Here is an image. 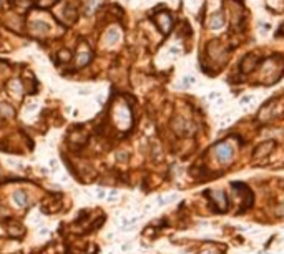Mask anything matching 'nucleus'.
<instances>
[{
    "instance_id": "7ed1b4c3",
    "label": "nucleus",
    "mask_w": 284,
    "mask_h": 254,
    "mask_svg": "<svg viewBox=\"0 0 284 254\" xmlns=\"http://www.w3.org/2000/svg\"><path fill=\"white\" fill-rule=\"evenodd\" d=\"M272 146H274V143H272V141L263 143V145H261V146L254 151V156H263V154H268V153L272 150Z\"/></svg>"
},
{
    "instance_id": "f03ea898",
    "label": "nucleus",
    "mask_w": 284,
    "mask_h": 254,
    "mask_svg": "<svg viewBox=\"0 0 284 254\" xmlns=\"http://www.w3.org/2000/svg\"><path fill=\"white\" fill-rule=\"evenodd\" d=\"M156 22H158V25H160L161 32H165V33L169 32V28H171V24H173L171 17H169L168 13H165V12L156 15Z\"/></svg>"
},
{
    "instance_id": "f257e3e1",
    "label": "nucleus",
    "mask_w": 284,
    "mask_h": 254,
    "mask_svg": "<svg viewBox=\"0 0 284 254\" xmlns=\"http://www.w3.org/2000/svg\"><path fill=\"white\" fill-rule=\"evenodd\" d=\"M214 151H216V158L221 163H228L233 158V146L229 143H218L214 146Z\"/></svg>"
},
{
    "instance_id": "20e7f679",
    "label": "nucleus",
    "mask_w": 284,
    "mask_h": 254,
    "mask_svg": "<svg viewBox=\"0 0 284 254\" xmlns=\"http://www.w3.org/2000/svg\"><path fill=\"white\" fill-rule=\"evenodd\" d=\"M209 28H221L223 27V13H214L213 17L209 18Z\"/></svg>"
},
{
    "instance_id": "39448f33",
    "label": "nucleus",
    "mask_w": 284,
    "mask_h": 254,
    "mask_svg": "<svg viewBox=\"0 0 284 254\" xmlns=\"http://www.w3.org/2000/svg\"><path fill=\"white\" fill-rule=\"evenodd\" d=\"M13 199H15V203H17L18 206H25V204L28 203L27 194H25L24 191H15L13 193Z\"/></svg>"
}]
</instances>
